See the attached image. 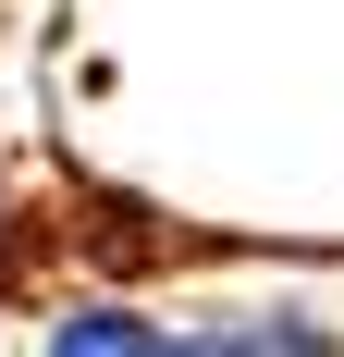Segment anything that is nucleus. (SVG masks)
Here are the masks:
<instances>
[{
  "mask_svg": "<svg viewBox=\"0 0 344 357\" xmlns=\"http://www.w3.org/2000/svg\"><path fill=\"white\" fill-rule=\"evenodd\" d=\"M172 357H332V333L308 308H258V321H197L172 333Z\"/></svg>",
  "mask_w": 344,
  "mask_h": 357,
  "instance_id": "nucleus-1",
  "label": "nucleus"
},
{
  "mask_svg": "<svg viewBox=\"0 0 344 357\" xmlns=\"http://www.w3.org/2000/svg\"><path fill=\"white\" fill-rule=\"evenodd\" d=\"M49 357H172V333H160V321H136V308H62Z\"/></svg>",
  "mask_w": 344,
  "mask_h": 357,
  "instance_id": "nucleus-2",
  "label": "nucleus"
}]
</instances>
